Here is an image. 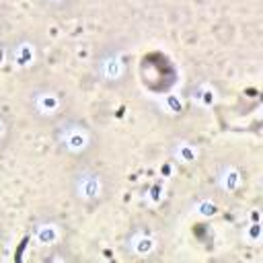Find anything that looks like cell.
Wrapping results in <instances>:
<instances>
[{
  "instance_id": "17",
  "label": "cell",
  "mask_w": 263,
  "mask_h": 263,
  "mask_svg": "<svg viewBox=\"0 0 263 263\" xmlns=\"http://www.w3.org/2000/svg\"><path fill=\"white\" fill-rule=\"evenodd\" d=\"M47 2H51V4H60V2H64V0H47Z\"/></svg>"
},
{
  "instance_id": "8",
  "label": "cell",
  "mask_w": 263,
  "mask_h": 263,
  "mask_svg": "<svg viewBox=\"0 0 263 263\" xmlns=\"http://www.w3.org/2000/svg\"><path fill=\"white\" fill-rule=\"evenodd\" d=\"M218 187L224 191V193H234L242 187V175L240 171L234 166V164H228L224 166L220 173H218Z\"/></svg>"
},
{
  "instance_id": "10",
  "label": "cell",
  "mask_w": 263,
  "mask_h": 263,
  "mask_svg": "<svg viewBox=\"0 0 263 263\" xmlns=\"http://www.w3.org/2000/svg\"><path fill=\"white\" fill-rule=\"evenodd\" d=\"M191 99L195 105L203 107V109H212L216 103H218V90L212 86V84H199L193 92H191Z\"/></svg>"
},
{
  "instance_id": "11",
  "label": "cell",
  "mask_w": 263,
  "mask_h": 263,
  "mask_svg": "<svg viewBox=\"0 0 263 263\" xmlns=\"http://www.w3.org/2000/svg\"><path fill=\"white\" fill-rule=\"evenodd\" d=\"M183 107H185V101H183L179 95H175V92L162 97V101H160V109H162L166 115H179V113L183 111Z\"/></svg>"
},
{
  "instance_id": "5",
  "label": "cell",
  "mask_w": 263,
  "mask_h": 263,
  "mask_svg": "<svg viewBox=\"0 0 263 263\" xmlns=\"http://www.w3.org/2000/svg\"><path fill=\"white\" fill-rule=\"evenodd\" d=\"M62 238V228L55 222H41L33 230V242L37 247H53Z\"/></svg>"
},
{
  "instance_id": "6",
  "label": "cell",
  "mask_w": 263,
  "mask_h": 263,
  "mask_svg": "<svg viewBox=\"0 0 263 263\" xmlns=\"http://www.w3.org/2000/svg\"><path fill=\"white\" fill-rule=\"evenodd\" d=\"M33 107L39 115H53L62 107V99L53 90H39L33 97Z\"/></svg>"
},
{
  "instance_id": "2",
  "label": "cell",
  "mask_w": 263,
  "mask_h": 263,
  "mask_svg": "<svg viewBox=\"0 0 263 263\" xmlns=\"http://www.w3.org/2000/svg\"><path fill=\"white\" fill-rule=\"evenodd\" d=\"M60 144L70 154H82L90 144V134L82 125H68L60 132Z\"/></svg>"
},
{
  "instance_id": "13",
  "label": "cell",
  "mask_w": 263,
  "mask_h": 263,
  "mask_svg": "<svg viewBox=\"0 0 263 263\" xmlns=\"http://www.w3.org/2000/svg\"><path fill=\"white\" fill-rule=\"evenodd\" d=\"M261 236H263V230H261V224L257 220H253L251 224H247L245 230H242V240L249 242V245H259L261 242Z\"/></svg>"
},
{
  "instance_id": "3",
  "label": "cell",
  "mask_w": 263,
  "mask_h": 263,
  "mask_svg": "<svg viewBox=\"0 0 263 263\" xmlns=\"http://www.w3.org/2000/svg\"><path fill=\"white\" fill-rule=\"evenodd\" d=\"M12 66L18 70H29L37 62V45L31 41H21L12 47Z\"/></svg>"
},
{
  "instance_id": "4",
  "label": "cell",
  "mask_w": 263,
  "mask_h": 263,
  "mask_svg": "<svg viewBox=\"0 0 263 263\" xmlns=\"http://www.w3.org/2000/svg\"><path fill=\"white\" fill-rule=\"evenodd\" d=\"M127 249L136 257H148V255H152L156 251V238L146 230H136L127 238Z\"/></svg>"
},
{
  "instance_id": "9",
  "label": "cell",
  "mask_w": 263,
  "mask_h": 263,
  "mask_svg": "<svg viewBox=\"0 0 263 263\" xmlns=\"http://www.w3.org/2000/svg\"><path fill=\"white\" fill-rule=\"evenodd\" d=\"M173 158L181 164H193L199 158V146L187 140H181L173 146Z\"/></svg>"
},
{
  "instance_id": "12",
  "label": "cell",
  "mask_w": 263,
  "mask_h": 263,
  "mask_svg": "<svg viewBox=\"0 0 263 263\" xmlns=\"http://www.w3.org/2000/svg\"><path fill=\"white\" fill-rule=\"evenodd\" d=\"M193 212L199 218H214L218 214V203L214 199H210V197H201V199H197L193 203Z\"/></svg>"
},
{
  "instance_id": "15",
  "label": "cell",
  "mask_w": 263,
  "mask_h": 263,
  "mask_svg": "<svg viewBox=\"0 0 263 263\" xmlns=\"http://www.w3.org/2000/svg\"><path fill=\"white\" fill-rule=\"evenodd\" d=\"M6 60H8V53H6V47H2L0 45V68L6 64Z\"/></svg>"
},
{
  "instance_id": "7",
  "label": "cell",
  "mask_w": 263,
  "mask_h": 263,
  "mask_svg": "<svg viewBox=\"0 0 263 263\" xmlns=\"http://www.w3.org/2000/svg\"><path fill=\"white\" fill-rule=\"evenodd\" d=\"M99 72H101V76L105 78V80H119L121 76H123V72H125V64H123V60L117 55V53H109V55H105L103 60H101V64H99Z\"/></svg>"
},
{
  "instance_id": "14",
  "label": "cell",
  "mask_w": 263,
  "mask_h": 263,
  "mask_svg": "<svg viewBox=\"0 0 263 263\" xmlns=\"http://www.w3.org/2000/svg\"><path fill=\"white\" fill-rule=\"evenodd\" d=\"M150 193L154 195L152 201H158V199H160V193H162V187H160V185H152V187H150Z\"/></svg>"
},
{
  "instance_id": "1",
  "label": "cell",
  "mask_w": 263,
  "mask_h": 263,
  "mask_svg": "<svg viewBox=\"0 0 263 263\" xmlns=\"http://www.w3.org/2000/svg\"><path fill=\"white\" fill-rule=\"evenodd\" d=\"M74 193L80 201H95L103 193V179L97 173L82 171L74 179Z\"/></svg>"
},
{
  "instance_id": "16",
  "label": "cell",
  "mask_w": 263,
  "mask_h": 263,
  "mask_svg": "<svg viewBox=\"0 0 263 263\" xmlns=\"http://www.w3.org/2000/svg\"><path fill=\"white\" fill-rule=\"evenodd\" d=\"M4 134H6V123H4V119L0 117V140L4 138Z\"/></svg>"
}]
</instances>
